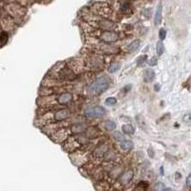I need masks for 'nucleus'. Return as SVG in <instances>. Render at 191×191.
<instances>
[{
  "instance_id": "f257e3e1",
  "label": "nucleus",
  "mask_w": 191,
  "mask_h": 191,
  "mask_svg": "<svg viewBox=\"0 0 191 191\" xmlns=\"http://www.w3.org/2000/svg\"><path fill=\"white\" fill-rule=\"evenodd\" d=\"M110 80L107 77H100L97 78L89 87H88V92L93 95H98L102 92L105 91L109 87Z\"/></svg>"
},
{
  "instance_id": "f03ea898",
  "label": "nucleus",
  "mask_w": 191,
  "mask_h": 191,
  "mask_svg": "<svg viewBox=\"0 0 191 191\" xmlns=\"http://www.w3.org/2000/svg\"><path fill=\"white\" fill-rule=\"evenodd\" d=\"M84 113L87 117H90V118H98V117H101L103 116L104 114L106 113L105 109L101 106H98V105H95V106H90V107H87L85 110H84Z\"/></svg>"
},
{
  "instance_id": "7ed1b4c3",
  "label": "nucleus",
  "mask_w": 191,
  "mask_h": 191,
  "mask_svg": "<svg viewBox=\"0 0 191 191\" xmlns=\"http://www.w3.org/2000/svg\"><path fill=\"white\" fill-rule=\"evenodd\" d=\"M99 38L106 42V43H113V42H116L118 40L119 37L118 34L116 33V32H113V31H104L101 33Z\"/></svg>"
},
{
  "instance_id": "20e7f679",
  "label": "nucleus",
  "mask_w": 191,
  "mask_h": 191,
  "mask_svg": "<svg viewBox=\"0 0 191 191\" xmlns=\"http://www.w3.org/2000/svg\"><path fill=\"white\" fill-rule=\"evenodd\" d=\"M133 176H134L133 170H128L119 177L118 182H119V183L121 185H125V184H127V183H129L131 182V180L133 179Z\"/></svg>"
},
{
  "instance_id": "39448f33",
  "label": "nucleus",
  "mask_w": 191,
  "mask_h": 191,
  "mask_svg": "<svg viewBox=\"0 0 191 191\" xmlns=\"http://www.w3.org/2000/svg\"><path fill=\"white\" fill-rule=\"evenodd\" d=\"M70 111H69L68 109H60L58 111L56 112L54 118H55V120L57 121H61L63 119H66L68 118L69 117H70Z\"/></svg>"
},
{
  "instance_id": "423d86ee",
  "label": "nucleus",
  "mask_w": 191,
  "mask_h": 191,
  "mask_svg": "<svg viewBox=\"0 0 191 191\" xmlns=\"http://www.w3.org/2000/svg\"><path fill=\"white\" fill-rule=\"evenodd\" d=\"M98 27H100L101 29H104L106 31H112L113 29L116 28V24L110 20H107V19H101L98 22Z\"/></svg>"
},
{
  "instance_id": "0eeeda50",
  "label": "nucleus",
  "mask_w": 191,
  "mask_h": 191,
  "mask_svg": "<svg viewBox=\"0 0 191 191\" xmlns=\"http://www.w3.org/2000/svg\"><path fill=\"white\" fill-rule=\"evenodd\" d=\"M73 97L71 93H62L58 98V102L59 104H67L72 100Z\"/></svg>"
},
{
  "instance_id": "6e6552de",
  "label": "nucleus",
  "mask_w": 191,
  "mask_h": 191,
  "mask_svg": "<svg viewBox=\"0 0 191 191\" xmlns=\"http://www.w3.org/2000/svg\"><path fill=\"white\" fill-rule=\"evenodd\" d=\"M143 78H144V81L147 83L152 82L155 78V72L151 70V69H146L143 73Z\"/></svg>"
},
{
  "instance_id": "1a4fd4ad",
  "label": "nucleus",
  "mask_w": 191,
  "mask_h": 191,
  "mask_svg": "<svg viewBox=\"0 0 191 191\" xmlns=\"http://www.w3.org/2000/svg\"><path fill=\"white\" fill-rule=\"evenodd\" d=\"M162 4H159L157 7V10H156L155 13V17H154V22L156 25H159L162 21Z\"/></svg>"
},
{
  "instance_id": "9d476101",
  "label": "nucleus",
  "mask_w": 191,
  "mask_h": 191,
  "mask_svg": "<svg viewBox=\"0 0 191 191\" xmlns=\"http://www.w3.org/2000/svg\"><path fill=\"white\" fill-rule=\"evenodd\" d=\"M86 128H87L86 124H84V123H77V124H74L71 127V131L74 134H78V133L83 132L84 130H86Z\"/></svg>"
},
{
  "instance_id": "9b49d317",
  "label": "nucleus",
  "mask_w": 191,
  "mask_h": 191,
  "mask_svg": "<svg viewBox=\"0 0 191 191\" xmlns=\"http://www.w3.org/2000/svg\"><path fill=\"white\" fill-rule=\"evenodd\" d=\"M141 45V41L138 40V39H136L134 41H132L129 45H128V51L129 52H135L138 49V47H140Z\"/></svg>"
},
{
  "instance_id": "f8f14e48",
  "label": "nucleus",
  "mask_w": 191,
  "mask_h": 191,
  "mask_svg": "<svg viewBox=\"0 0 191 191\" xmlns=\"http://www.w3.org/2000/svg\"><path fill=\"white\" fill-rule=\"evenodd\" d=\"M121 67V64L119 62H113L109 67H108V72L109 73H115L116 71L119 70Z\"/></svg>"
},
{
  "instance_id": "ddd939ff",
  "label": "nucleus",
  "mask_w": 191,
  "mask_h": 191,
  "mask_svg": "<svg viewBox=\"0 0 191 191\" xmlns=\"http://www.w3.org/2000/svg\"><path fill=\"white\" fill-rule=\"evenodd\" d=\"M121 129H123V131L124 134H126V135H132V134H134V132H135L134 127H133L132 125H130V124H124V125H123Z\"/></svg>"
},
{
  "instance_id": "4468645a",
  "label": "nucleus",
  "mask_w": 191,
  "mask_h": 191,
  "mask_svg": "<svg viewBox=\"0 0 191 191\" xmlns=\"http://www.w3.org/2000/svg\"><path fill=\"white\" fill-rule=\"evenodd\" d=\"M121 149H123V150H129L133 147V143L131 141H123V142H121L120 143V145Z\"/></svg>"
},
{
  "instance_id": "2eb2a0df",
  "label": "nucleus",
  "mask_w": 191,
  "mask_h": 191,
  "mask_svg": "<svg viewBox=\"0 0 191 191\" xmlns=\"http://www.w3.org/2000/svg\"><path fill=\"white\" fill-rule=\"evenodd\" d=\"M103 126L105 128L107 131H112L116 128V124L114 121L112 120H108V121H105V123H103Z\"/></svg>"
},
{
  "instance_id": "dca6fc26",
  "label": "nucleus",
  "mask_w": 191,
  "mask_h": 191,
  "mask_svg": "<svg viewBox=\"0 0 191 191\" xmlns=\"http://www.w3.org/2000/svg\"><path fill=\"white\" fill-rule=\"evenodd\" d=\"M8 39H9V34L6 32H3L1 34H0V42H1L0 43V46L5 45L7 43Z\"/></svg>"
},
{
  "instance_id": "f3484780",
  "label": "nucleus",
  "mask_w": 191,
  "mask_h": 191,
  "mask_svg": "<svg viewBox=\"0 0 191 191\" xmlns=\"http://www.w3.org/2000/svg\"><path fill=\"white\" fill-rule=\"evenodd\" d=\"M113 137H114V138L116 141H118V142H123L125 138H124V136L121 134L120 132H115L114 134H113Z\"/></svg>"
},
{
  "instance_id": "a211bd4d",
  "label": "nucleus",
  "mask_w": 191,
  "mask_h": 191,
  "mask_svg": "<svg viewBox=\"0 0 191 191\" xmlns=\"http://www.w3.org/2000/svg\"><path fill=\"white\" fill-rule=\"evenodd\" d=\"M163 51H164V45H163V41H159L157 43V54L159 56H161L163 53Z\"/></svg>"
},
{
  "instance_id": "6ab92c4d",
  "label": "nucleus",
  "mask_w": 191,
  "mask_h": 191,
  "mask_svg": "<svg viewBox=\"0 0 191 191\" xmlns=\"http://www.w3.org/2000/svg\"><path fill=\"white\" fill-rule=\"evenodd\" d=\"M146 60H147V57L146 56H141L140 58H138V66H142V65H143L145 62H146Z\"/></svg>"
},
{
  "instance_id": "aec40b11",
  "label": "nucleus",
  "mask_w": 191,
  "mask_h": 191,
  "mask_svg": "<svg viewBox=\"0 0 191 191\" xmlns=\"http://www.w3.org/2000/svg\"><path fill=\"white\" fill-rule=\"evenodd\" d=\"M117 103V99L115 98H106V100H105V104L106 105H114V104H116Z\"/></svg>"
},
{
  "instance_id": "412c9836",
  "label": "nucleus",
  "mask_w": 191,
  "mask_h": 191,
  "mask_svg": "<svg viewBox=\"0 0 191 191\" xmlns=\"http://www.w3.org/2000/svg\"><path fill=\"white\" fill-rule=\"evenodd\" d=\"M155 191H163V183H157L155 185Z\"/></svg>"
},
{
  "instance_id": "4be33fe9",
  "label": "nucleus",
  "mask_w": 191,
  "mask_h": 191,
  "mask_svg": "<svg viewBox=\"0 0 191 191\" xmlns=\"http://www.w3.org/2000/svg\"><path fill=\"white\" fill-rule=\"evenodd\" d=\"M183 120L184 123H191V113H187L183 117Z\"/></svg>"
},
{
  "instance_id": "5701e85b",
  "label": "nucleus",
  "mask_w": 191,
  "mask_h": 191,
  "mask_svg": "<svg viewBox=\"0 0 191 191\" xmlns=\"http://www.w3.org/2000/svg\"><path fill=\"white\" fill-rule=\"evenodd\" d=\"M159 37L161 40H163L166 37V31L164 29H161L160 30V33H159Z\"/></svg>"
},
{
  "instance_id": "b1692460",
  "label": "nucleus",
  "mask_w": 191,
  "mask_h": 191,
  "mask_svg": "<svg viewBox=\"0 0 191 191\" xmlns=\"http://www.w3.org/2000/svg\"><path fill=\"white\" fill-rule=\"evenodd\" d=\"M186 185L188 186V187H191V174H189L188 175V177L186 178Z\"/></svg>"
},
{
  "instance_id": "393cba45",
  "label": "nucleus",
  "mask_w": 191,
  "mask_h": 191,
  "mask_svg": "<svg viewBox=\"0 0 191 191\" xmlns=\"http://www.w3.org/2000/svg\"><path fill=\"white\" fill-rule=\"evenodd\" d=\"M156 64H157V59H156L155 58H153L150 60L149 65H150V66H154V65H156Z\"/></svg>"
},
{
  "instance_id": "a878e982",
  "label": "nucleus",
  "mask_w": 191,
  "mask_h": 191,
  "mask_svg": "<svg viewBox=\"0 0 191 191\" xmlns=\"http://www.w3.org/2000/svg\"><path fill=\"white\" fill-rule=\"evenodd\" d=\"M155 91H159L160 90V84H156V86L154 87Z\"/></svg>"
},
{
  "instance_id": "bb28decb",
  "label": "nucleus",
  "mask_w": 191,
  "mask_h": 191,
  "mask_svg": "<svg viewBox=\"0 0 191 191\" xmlns=\"http://www.w3.org/2000/svg\"><path fill=\"white\" fill-rule=\"evenodd\" d=\"M163 191H172V190H171L170 188H164V189H163Z\"/></svg>"
}]
</instances>
